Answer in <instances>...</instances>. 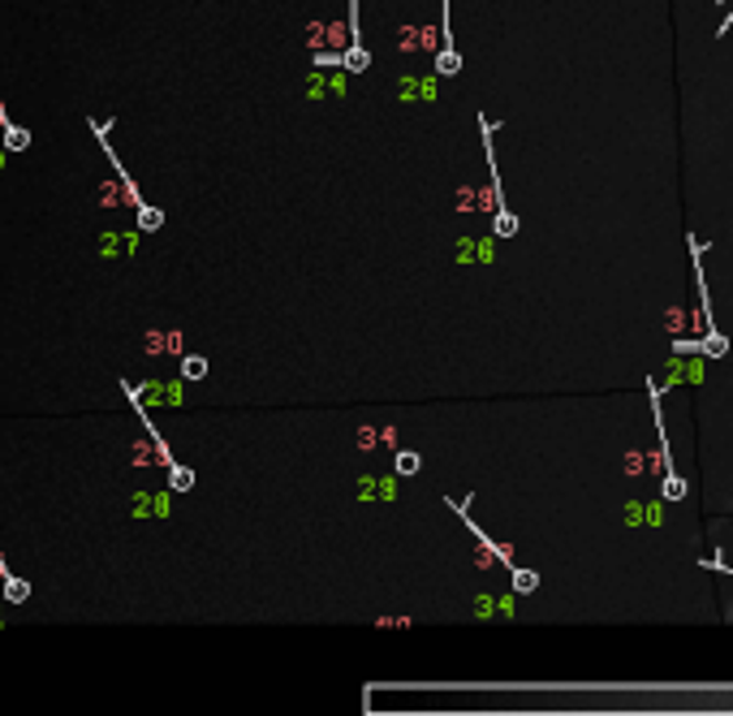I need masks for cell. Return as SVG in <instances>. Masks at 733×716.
Here are the masks:
<instances>
[{"label":"cell","mask_w":733,"mask_h":716,"mask_svg":"<svg viewBox=\"0 0 733 716\" xmlns=\"http://www.w3.org/2000/svg\"><path fill=\"white\" fill-rule=\"evenodd\" d=\"M194 483V475L191 471H173V488H177V492H186V488H191Z\"/></svg>","instance_id":"52a82bcc"},{"label":"cell","mask_w":733,"mask_h":716,"mask_svg":"<svg viewBox=\"0 0 733 716\" xmlns=\"http://www.w3.org/2000/svg\"><path fill=\"white\" fill-rule=\"evenodd\" d=\"M492 229H497V238H513V234H518V216H513V212H497Z\"/></svg>","instance_id":"277c9868"},{"label":"cell","mask_w":733,"mask_h":716,"mask_svg":"<svg viewBox=\"0 0 733 716\" xmlns=\"http://www.w3.org/2000/svg\"><path fill=\"white\" fill-rule=\"evenodd\" d=\"M182 376H186V380H203V376H207V362H203L198 355H186V362H182Z\"/></svg>","instance_id":"5b68a950"},{"label":"cell","mask_w":733,"mask_h":716,"mask_svg":"<svg viewBox=\"0 0 733 716\" xmlns=\"http://www.w3.org/2000/svg\"><path fill=\"white\" fill-rule=\"evenodd\" d=\"M143 229H160V212L155 207H143Z\"/></svg>","instance_id":"ba28073f"},{"label":"cell","mask_w":733,"mask_h":716,"mask_svg":"<svg viewBox=\"0 0 733 716\" xmlns=\"http://www.w3.org/2000/svg\"><path fill=\"white\" fill-rule=\"evenodd\" d=\"M337 61L346 65L349 74H363V70L371 65V57H367V48H363V27H358V0H349V48Z\"/></svg>","instance_id":"6da1fadb"},{"label":"cell","mask_w":733,"mask_h":716,"mask_svg":"<svg viewBox=\"0 0 733 716\" xmlns=\"http://www.w3.org/2000/svg\"><path fill=\"white\" fill-rule=\"evenodd\" d=\"M424 462H419V453H397V475H415Z\"/></svg>","instance_id":"8992f818"},{"label":"cell","mask_w":733,"mask_h":716,"mask_svg":"<svg viewBox=\"0 0 733 716\" xmlns=\"http://www.w3.org/2000/svg\"><path fill=\"white\" fill-rule=\"evenodd\" d=\"M536 587H540V574H536V570H522V565H518V570H513V592H518V596H531Z\"/></svg>","instance_id":"3957f363"},{"label":"cell","mask_w":733,"mask_h":716,"mask_svg":"<svg viewBox=\"0 0 733 716\" xmlns=\"http://www.w3.org/2000/svg\"><path fill=\"white\" fill-rule=\"evenodd\" d=\"M458 70H462V52H458V48H440V52H436V74H440V79H454Z\"/></svg>","instance_id":"7a4b0ae2"}]
</instances>
